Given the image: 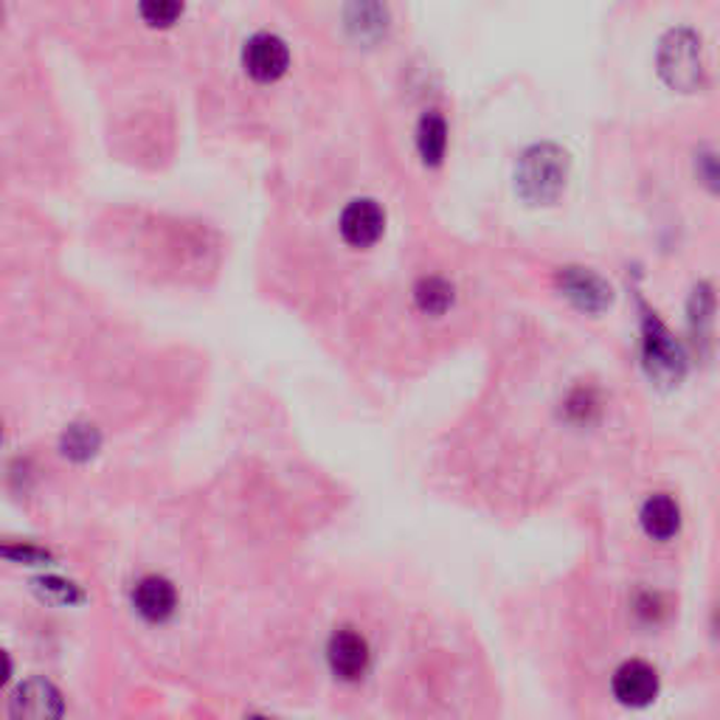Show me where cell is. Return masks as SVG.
<instances>
[{
	"mask_svg": "<svg viewBox=\"0 0 720 720\" xmlns=\"http://www.w3.org/2000/svg\"><path fill=\"white\" fill-rule=\"evenodd\" d=\"M568 160L554 144L527 149L518 164V189L529 203H552L566 187Z\"/></svg>",
	"mask_w": 720,
	"mask_h": 720,
	"instance_id": "1",
	"label": "cell"
},
{
	"mask_svg": "<svg viewBox=\"0 0 720 720\" xmlns=\"http://www.w3.org/2000/svg\"><path fill=\"white\" fill-rule=\"evenodd\" d=\"M661 76L679 91H695L704 76V62H700V40L687 28L670 32L661 43L659 51Z\"/></svg>",
	"mask_w": 720,
	"mask_h": 720,
	"instance_id": "2",
	"label": "cell"
},
{
	"mask_svg": "<svg viewBox=\"0 0 720 720\" xmlns=\"http://www.w3.org/2000/svg\"><path fill=\"white\" fill-rule=\"evenodd\" d=\"M645 367L650 377L661 383H675L684 374L681 347L653 313L645 315Z\"/></svg>",
	"mask_w": 720,
	"mask_h": 720,
	"instance_id": "3",
	"label": "cell"
},
{
	"mask_svg": "<svg viewBox=\"0 0 720 720\" xmlns=\"http://www.w3.org/2000/svg\"><path fill=\"white\" fill-rule=\"evenodd\" d=\"M65 700L46 679H28L9 698V720H62Z\"/></svg>",
	"mask_w": 720,
	"mask_h": 720,
	"instance_id": "4",
	"label": "cell"
},
{
	"mask_svg": "<svg viewBox=\"0 0 720 720\" xmlns=\"http://www.w3.org/2000/svg\"><path fill=\"white\" fill-rule=\"evenodd\" d=\"M242 62H245V71L256 82H276L290 65V51H287L285 40L276 34H256L248 40L245 51H242Z\"/></svg>",
	"mask_w": 720,
	"mask_h": 720,
	"instance_id": "5",
	"label": "cell"
},
{
	"mask_svg": "<svg viewBox=\"0 0 720 720\" xmlns=\"http://www.w3.org/2000/svg\"><path fill=\"white\" fill-rule=\"evenodd\" d=\"M386 212L374 201H352L340 214V237L352 248H369L383 237Z\"/></svg>",
	"mask_w": 720,
	"mask_h": 720,
	"instance_id": "6",
	"label": "cell"
},
{
	"mask_svg": "<svg viewBox=\"0 0 720 720\" xmlns=\"http://www.w3.org/2000/svg\"><path fill=\"white\" fill-rule=\"evenodd\" d=\"M614 695L625 707H647L659 695V675L647 661H625L614 675Z\"/></svg>",
	"mask_w": 720,
	"mask_h": 720,
	"instance_id": "7",
	"label": "cell"
},
{
	"mask_svg": "<svg viewBox=\"0 0 720 720\" xmlns=\"http://www.w3.org/2000/svg\"><path fill=\"white\" fill-rule=\"evenodd\" d=\"M327 659L329 668L338 679L344 681H358L360 675L367 673L369 668V645L367 639L355 631H338V634L329 639L327 647Z\"/></svg>",
	"mask_w": 720,
	"mask_h": 720,
	"instance_id": "8",
	"label": "cell"
},
{
	"mask_svg": "<svg viewBox=\"0 0 720 720\" xmlns=\"http://www.w3.org/2000/svg\"><path fill=\"white\" fill-rule=\"evenodd\" d=\"M563 293L586 313H600L611 304V287L588 267H566L561 274Z\"/></svg>",
	"mask_w": 720,
	"mask_h": 720,
	"instance_id": "9",
	"label": "cell"
},
{
	"mask_svg": "<svg viewBox=\"0 0 720 720\" xmlns=\"http://www.w3.org/2000/svg\"><path fill=\"white\" fill-rule=\"evenodd\" d=\"M133 605L147 622H167L178 608V591L167 577H144L133 591Z\"/></svg>",
	"mask_w": 720,
	"mask_h": 720,
	"instance_id": "10",
	"label": "cell"
},
{
	"mask_svg": "<svg viewBox=\"0 0 720 720\" xmlns=\"http://www.w3.org/2000/svg\"><path fill=\"white\" fill-rule=\"evenodd\" d=\"M641 527L650 538L670 540L681 527V509L670 495H653L641 507Z\"/></svg>",
	"mask_w": 720,
	"mask_h": 720,
	"instance_id": "11",
	"label": "cell"
},
{
	"mask_svg": "<svg viewBox=\"0 0 720 720\" xmlns=\"http://www.w3.org/2000/svg\"><path fill=\"white\" fill-rule=\"evenodd\" d=\"M417 147L428 167H436L445 158L447 147V124L440 113H425L417 130Z\"/></svg>",
	"mask_w": 720,
	"mask_h": 720,
	"instance_id": "12",
	"label": "cell"
},
{
	"mask_svg": "<svg viewBox=\"0 0 720 720\" xmlns=\"http://www.w3.org/2000/svg\"><path fill=\"white\" fill-rule=\"evenodd\" d=\"M451 301H454V287L447 285V281L436 279V276L422 279L420 285H417V304H420V310H425V313H445Z\"/></svg>",
	"mask_w": 720,
	"mask_h": 720,
	"instance_id": "13",
	"label": "cell"
},
{
	"mask_svg": "<svg viewBox=\"0 0 720 720\" xmlns=\"http://www.w3.org/2000/svg\"><path fill=\"white\" fill-rule=\"evenodd\" d=\"M99 445V436L91 428H71L65 434V454L74 459H87Z\"/></svg>",
	"mask_w": 720,
	"mask_h": 720,
	"instance_id": "14",
	"label": "cell"
},
{
	"mask_svg": "<svg viewBox=\"0 0 720 720\" xmlns=\"http://www.w3.org/2000/svg\"><path fill=\"white\" fill-rule=\"evenodd\" d=\"M180 14H183V7L172 3V0H158V3H144V7H141V17H144L149 26H172Z\"/></svg>",
	"mask_w": 720,
	"mask_h": 720,
	"instance_id": "15",
	"label": "cell"
},
{
	"mask_svg": "<svg viewBox=\"0 0 720 720\" xmlns=\"http://www.w3.org/2000/svg\"><path fill=\"white\" fill-rule=\"evenodd\" d=\"M358 12V23H352V28H358L360 37H377L386 28V9L383 7H355Z\"/></svg>",
	"mask_w": 720,
	"mask_h": 720,
	"instance_id": "16",
	"label": "cell"
},
{
	"mask_svg": "<svg viewBox=\"0 0 720 720\" xmlns=\"http://www.w3.org/2000/svg\"><path fill=\"white\" fill-rule=\"evenodd\" d=\"M0 557H7L12 563H43L48 561V552L40 547H32V543H7V547H0Z\"/></svg>",
	"mask_w": 720,
	"mask_h": 720,
	"instance_id": "17",
	"label": "cell"
},
{
	"mask_svg": "<svg viewBox=\"0 0 720 720\" xmlns=\"http://www.w3.org/2000/svg\"><path fill=\"white\" fill-rule=\"evenodd\" d=\"M12 679V659L7 650H0V689L7 687V681Z\"/></svg>",
	"mask_w": 720,
	"mask_h": 720,
	"instance_id": "18",
	"label": "cell"
},
{
	"mask_svg": "<svg viewBox=\"0 0 720 720\" xmlns=\"http://www.w3.org/2000/svg\"><path fill=\"white\" fill-rule=\"evenodd\" d=\"M251 720H271V718H260V715H254V718H251Z\"/></svg>",
	"mask_w": 720,
	"mask_h": 720,
	"instance_id": "19",
	"label": "cell"
}]
</instances>
